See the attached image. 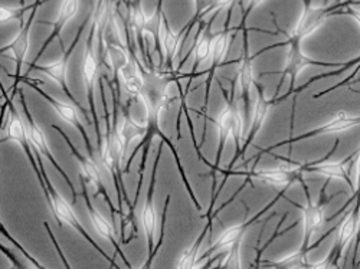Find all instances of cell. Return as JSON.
<instances>
[{
  "instance_id": "cell-1",
  "label": "cell",
  "mask_w": 360,
  "mask_h": 269,
  "mask_svg": "<svg viewBox=\"0 0 360 269\" xmlns=\"http://www.w3.org/2000/svg\"><path fill=\"white\" fill-rule=\"evenodd\" d=\"M100 89H101V101H103V108H104V122H105V134L103 138V147L100 150L101 155V162L104 167L108 170L111 174V178L114 182V188L117 190V197H118V211L120 215L123 214V207H124V200L126 204L130 207L131 202L127 196L124 181H123V162H124V148L122 138H120L118 134V122H117V114H118V103L112 100L114 104V111L112 115L110 114L107 98L104 94V85H103V77L100 82Z\"/></svg>"
},
{
  "instance_id": "cell-2",
  "label": "cell",
  "mask_w": 360,
  "mask_h": 269,
  "mask_svg": "<svg viewBox=\"0 0 360 269\" xmlns=\"http://www.w3.org/2000/svg\"><path fill=\"white\" fill-rule=\"evenodd\" d=\"M35 156H37V160H38V164H39L42 177H44V181H45V186H46V192H44V195H46V202H48V204H49V207H51V212H52L53 218L56 219L58 225L63 226V225L65 223V225L71 226L72 229H75V230L85 239V241H86L89 245H91L100 255H103V258L111 265V268H118L117 262H115L111 256H108V255L105 254V251L94 241V239H93L91 236L88 235V232L85 230V228L81 225L79 219L77 218L72 206L61 196V193H59V192L52 186V183H51V181H49V177H48V174H46V170H45V167H44L42 156H41L37 150H35Z\"/></svg>"
},
{
  "instance_id": "cell-3",
  "label": "cell",
  "mask_w": 360,
  "mask_h": 269,
  "mask_svg": "<svg viewBox=\"0 0 360 269\" xmlns=\"http://www.w3.org/2000/svg\"><path fill=\"white\" fill-rule=\"evenodd\" d=\"M94 41H96V31L91 27L89 29V34L85 42V51H84V58H82V78H84V86H85V96L89 107V112H91V123L96 130L97 136V147L98 152L103 147V137H101V129H100V119H98V112H97V105H96V85H97V78H98V53L96 52L94 48Z\"/></svg>"
},
{
  "instance_id": "cell-4",
  "label": "cell",
  "mask_w": 360,
  "mask_h": 269,
  "mask_svg": "<svg viewBox=\"0 0 360 269\" xmlns=\"http://www.w3.org/2000/svg\"><path fill=\"white\" fill-rule=\"evenodd\" d=\"M91 22V15H89L82 23H81V26H79V29H78V32H77V37H75V39L72 41V44H71V46L68 48V51H64V55L58 59V61H55V63H52V64H48V65H34V67H31L27 70V72H26V77H27V74H31L34 70L35 71H41L42 74H45L48 78H51L53 82H56L59 86H61V89H63V93L74 103V105L77 107V108H79V112L85 117V119L86 122L91 124V115H89L88 112H86V110L78 103V100L74 97V94L71 93V88H70V85H68V64H70V58H71V55H72V52H74V49H75V46H77V44H78V41H79V38H81V35H82V32H84V29L86 27V25Z\"/></svg>"
},
{
  "instance_id": "cell-5",
  "label": "cell",
  "mask_w": 360,
  "mask_h": 269,
  "mask_svg": "<svg viewBox=\"0 0 360 269\" xmlns=\"http://www.w3.org/2000/svg\"><path fill=\"white\" fill-rule=\"evenodd\" d=\"M51 127L65 140V143H67L68 147L71 148L72 156L77 159V162H78L79 166H81V178L86 183V186L89 185V188H93V197H97V196H103V197H104V200H105V203H107V206H108V209H110L111 218L114 219L115 215H120V211H118V209L114 207V204H112V202H111V199H110V196H108V193H107V189H105V186H104L103 177H101V171H100V169H98L97 162H96L94 159L89 157V156L81 155V153L77 150V147L74 145V143L71 141V138L67 136V133H65L61 127L56 126V124H52Z\"/></svg>"
},
{
  "instance_id": "cell-6",
  "label": "cell",
  "mask_w": 360,
  "mask_h": 269,
  "mask_svg": "<svg viewBox=\"0 0 360 269\" xmlns=\"http://www.w3.org/2000/svg\"><path fill=\"white\" fill-rule=\"evenodd\" d=\"M18 96H19V101H20V104H22V110H23V112H25L26 122H27L26 129H27L29 140H31V143H32L35 150H37L42 157H45V159L53 166V169H56L58 173L64 177L65 183L68 185V188H70V190H71V193H72V203H77V199H78L77 189H75V186L72 185L71 178L68 177V174L65 173V170H64L61 166H59L58 160L53 157V155H52V152H51V148H49V144H48V141H46V137H45V134H44L42 129H41V127L38 126V123L35 122V118L32 117L31 111H29V107H27L25 94H23V91H22L20 88H19V91H18Z\"/></svg>"
},
{
  "instance_id": "cell-7",
  "label": "cell",
  "mask_w": 360,
  "mask_h": 269,
  "mask_svg": "<svg viewBox=\"0 0 360 269\" xmlns=\"http://www.w3.org/2000/svg\"><path fill=\"white\" fill-rule=\"evenodd\" d=\"M42 5H44L42 0H35L32 12H31V15H29V18L26 19L25 23L22 22V26H20V29H19L18 35H16L8 45H5L4 48H0V55L9 53V55H12L13 61H15V67H16V68H15V74L11 75V74L6 72L8 77L13 79V82H15L16 79H19L20 75H22V74H20V70H22V65H23V63H25V59H26V55H27V52H29V45H31V29H32V26H34V23H35L37 12H38V9H39Z\"/></svg>"
},
{
  "instance_id": "cell-8",
  "label": "cell",
  "mask_w": 360,
  "mask_h": 269,
  "mask_svg": "<svg viewBox=\"0 0 360 269\" xmlns=\"http://www.w3.org/2000/svg\"><path fill=\"white\" fill-rule=\"evenodd\" d=\"M81 195H82V197H84V200H85L86 212H88L89 219H91V222H93L94 229L97 230V233L114 247L115 254L123 258V261L126 262L127 268H131V263L127 261V258H126V255L123 254L122 248H120V244H118V241H117V233H115L112 225L97 211V209L94 207V204L91 203V199H89V193H88V186H86V183L82 181V178H81Z\"/></svg>"
},
{
  "instance_id": "cell-9",
  "label": "cell",
  "mask_w": 360,
  "mask_h": 269,
  "mask_svg": "<svg viewBox=\"0 0 360 269\" xmlns=\"http://www.w3.org/2000/svg\"><path fill=\"white\" fill-rule=\"evenodd\" d=\"M159 157L155 163V170L152 174V181H150L146 203L143 206V212H141V225L146 233L147 239V245H148V261L146 262L144 266H150L152 263V259L155 256V236H156V229H158V214H156V207L153 203V195H155V183H156V167H158Z\"/></svg>"
},
{
  "instance_id": "cell-10",
  "label": "cell",
  "mask_w": 360,
  "mask_h": 269,
  "mask_svg": "<svg viewBox=\"0 0 360 269\" xmlns=\"http://www.w3.org/2000/svg\"><path fill=\"white\" fill-rule=\"evenodd\" d=\"M327 11L323 5H314L310 4L304 13L300 18L297 26L294 27L292 31V39L295 42H300L302 39L313 35L316 31L326 23L327 20Z\"/></svg>"
},
{
  "instance_id": "cell-11",
  "label": "cell",
  "mask_w": 360,
  "mask_h": 269,
  "mask_svg": "<svg viewBox=\"0 0 360 269\" xmlns=\"http://www.w3.org/2000/svg\"><path fill=\"white\" fill-rule=\"evenodd\" d=\"M79 11V0H63L61 2V6H59V11H58V16L56 19L51 23L53 27H52V32L49 35V38L42 44V48L39 49L38 55L35 56L34 63L29 65V67H34L37 65V63L41 59V56L44 55V52L49 48V45L59 38V35H61L63 29L65 27V25H68V22H71L77 13Z\"/></svg>"
},
{
  "instance_id": "cell-12",
  "label": "cell",
  "mask_w": 360,
  "mask_h": 269,
  "mask_svg": "<svg viewBox=\"0 0 360 269\" xmlns=\"http://www.w3.org/2000/svg\"><path fill=\"white\" fill-rule=\"evenodd\" d=\"M303 232H304V245L303 248L307 249L310 247V241L313 235L323 226L326 221L324 206L316 203H307L303 207Z\"/></svg>"
},
{
  "instance_id": "cell-13",
  "label": "cell",
  "mask_w": 360,
  "mask_h": 269,
  "mask_svg": "<svg viewBox=\"0 0 360 269\" xmlns=\"http://www.w3.org/2000/svg\"><path fill=\"white\" fill-rule=\"evenodd\" d=\"M129 25L133 32V37L137 42L139 49L143 52L144 58H146V38H144V32L147 27V22L148 18L146 16L143 6H141V0H133L129 5Z\"/></svg>"
},
{
  "instance_id": "cell-14",
  "label": "cell",
  "mask_w": 360,
  "mask_h": 269,
  "mask_svg": "<svg viewBox=\"0 0 360 269\" xmlns=\"http://www.w3.org/2000/svg\"><path fill=\"white\" fill-rule=\"evenodd\" d=\"M360 225V206L353 209V211L342 221L339 230H338V239H336V245L339 248V255L343 258L350 242L353 241V237L359 229Z\"/></svg>"
},
{
  "instance_id": "cell-15",
  "label": "cell",
  "mask_w": 360,
  "mask_h": 269,
  "mask_svg": "<svg viewBox=\"0 0 360 269\" xmlns=\"http://www.w3.org/2000/svg\"><path fill=\"white\" fill-rule=\"evenodd\" d=\"M133 101H134V98H131L127 103V105L124 107V111H123V117H124L123 124H122V127L118 129V134H120V138H122L124 153H127L130 144L134 140L143 138L146 136V131H147V127L136 123L134 119H133V117H131V114H130V105H131Z\"/></svg>"
},
{
  "instance_id": "cell-16",
  "label": "cell",
  "mask_w": 360,
  "mask_h": 269,
  "mask_svg": "<svg viewBox=\"0 0 360 269\" xmlns=\"http://www.w3.org/2000/svg\"><path fill=\"white\" fill-rule=\"evenodd\" d=\"M357 124H360L359 117L349 115L345 111H338L327 119L326 124H323L319 130H316L314 134H338V133L350 130Z\"/></svg>"
},
{
  "instance_id": "cell-17",
  "label": "cell",
  "mask_w": 360,
  "mask_h": 269,
  "mask_svg": "<svg viewBox=\"0 0 360 269\" xmlns=\"http://www.w3.org/2000/svg\"><path fill=\"white\" fill-rule=\"evenodd\" d=\"M245 230H247L245 225H233V226L226 228L214 242V245L207 249V252H205V255L209 256L214 252H221L225 249L228 251L236 242H241L243 236L245 235Z\"/></svg>"
},
{
  "instance_id": "cell-18",
  "label": "cell",
  "mask_w": 360,
  "mask_h": 269,
  "mask_svg": "<svg viewBox=\"0 0 360 269\" xmlns=\"http://www.w3.org/2000/svg\"><path fill=\"white\" fill-rule=\"evenodd\" d=\"M310 64H311L310 59L303 53L302 49H300L298 42H294L290 46L287 58H285V67H284L285 74L291 79H295Z\"/></svg>"
},
{
  "instance_id": "cell-19",
  "label": "cell",
  "mask_w": 360,
  "mask_h": 269,
  "mask_svg": "<svg viewBox=\"0 0 360 269\" xmlns=\"http://www.w3.org/2000/svg\"><path fill=\"white\" fill-rule=\"evenodd\" d=\"M235 108H236V100L226 104V107L219 112V115L217 118V129H218V136H219V150H222L228 138L232 137Z\"/></svg>"
},
{
  "instance_id": "cell-20",
  "label": "cell",
  "mask_w": 360,
  "mask_h": 269,
  "mask_svg": "<svg viewBox=\"0 0 360 269\" xmlns=\"http://www.w3.org/2000/svg\"><path fill=\"white\" fill-rule=\"evenodd\" d=\"M310 170L320 173L328 178H335V181H346L347 178V166L343 162L338 160H326L310 166Z\"/></svg>"
},
{
  "instance_id": "cell-21",
  "label": "cell",
  "mask_w": 360,
  "mask_h": 269,
  "mask_svg": "<svg viewBox=\"0 0 360 269\" xmlns=\"http://www.w3.org/2000/svg\"><path fill=\"white\" fill-rule=\"evenodd\" d=\"M255 82V74L252 64L248 61V59H243L241 64L238 67L236 72V91L239 96L248 94L251 91V88L254 86Z\"/></svg>"
},
{
  "instance_id": "cell-22",
  "label": "cell",
  "mask_w": 360,
  "mask_h": 269,
  "mask_svg": "<svg viewBox=\"0 0 360 269\" xmlns=\"http://www.w3.org/2000/svg\"><path fill=\"white\" fill-rule=\"evenodd\" d=\"M255 177L262 183H266L274 188H285L291 182V174L285 173L280 167L277 169H264L255 171Z\"/></svg>"
},
{
  "instance_id": "cell-23",
  "label": "cell",
  "mask_w": 360,
  "mask_h": 269,
  "mask_svg": "<svg viewBox=\"0 0 360 269\" xmlns=\"http://www.w3.org/2000/svg\"><path fill=\"white\" fill-rule=\"evenodd\" d=\"M269 110H271V104H269L264 97H258L252 105V111H251V136H254L255 133H258L262 126L265 124Z\"/></svg>"
},
{
  "instance_id": "cell-24",
  "label": "cell",
  "mask_w": 360,
  "mask_h": 269,
  "mask_svg": "<svg viewBox=\"0 0 360 269\" xmlns=\"http://www.w3.org/2000/svg\"><path fill=\"white\" fill-rule=\"evenodd\" d=\"M231 35L228 32H221L215 38H212V51H211V59L212 67L221 65L229 52L231 46Z\"/></svg>"
},
{
  "instance_id": "cell-25",
  "label": "cell",
  "mask_w": 360,
  "mask_h": 269,
  "mask_svg": "<svg viewBox=\"0 0 360 269\" xmlns=\"http://www.w3.org/2000/svg\"><path fill=\"white\" fill-rule=\"evenodd\" d=\"M5 103H4V105H2V110H0V130H2V123H4V117H5V114H6V110H8V101L6 100H4ZM0 143H2V140H0ZM0 233H2L6 239H8V241L29 261V262H31L35 268H42V265L31 255V254H29L25 248H23V245L22 244H19L18 241H16V239L11 235V232L6 229V226L2 223V221H0Z\"/></svg>"
},
{
  "instance_id": "cell-26",
  "label": "cell",
  "mask_w": 360,
  "mask_h": 269,
  "mask_svg": "<svg viewBox=\"0 0 360 269\" xmlns=\"http://www.w3.org/2000/svg\"><path fill=\"white\" fill-rule=\"evenodd\" d=\"M211 51H212V38L209 37L207 32L200 31L199 37L193 45V52H195L193 72L199 65H202L206 61L209 56H211Z\"/></svg>"
},
{
  "instance_id": "cell-27",
  "label": "cell",
  "mask_w": 360,
  "mask_h": 269,
  "mask_svg": "<svg viewBox=\"0 0 360 269\" xmlns=\"http://www.w3.org/2000/svg\"><path fill=\"white\" fill-rule=\"evenodd\" d=\"M205 236V232L199 236L198 241L189 247L182 255H180L179 261L176 262V268L179 269H186V268H195L196 263H198V259H199V248H200V244H202V239Z\"/></svg>"
},
{
  "instance_id": "cell-28",
  "label": "cell",
  "mask_w": 360,
  "mask_h": 269,
  "mask_svg": "<svg viewBox=\"0 0 360 269\" xmlns=\"http://www.w3.org/2000/svg\"><path fill=\"white\" fill-rule=\"evenodd\" d=\"M34 9V4L20 8H11V6H0V23H8L12 20H22L23 22V13L27 11Z\"/></svg>"
},
{
  "instance_id": "cell-29",
  "label": "cell",
  "mask_w": 360,
  "mask_h": 269,
  "mask_svg": "<svg viewBox=\"0 0 360 269\" xmlns=\"http://www.w3.org/2000/svg\"><path fill=\"white\" fill-rule=\"evenodd\" d=\"M307 249H300L291 255H287L284 259L278 261L276 265L280 268H304L307 266Z\"/></svg>"
},
{
  "instance_id": "cell-30",
  "label": "cell",
  "mask_w": 360,
  "mask_h": 269,
  "mask_svg": "<svg viewBox=\"0 0 360 269\" xmlns=\"http://www.w3.org/2000/svg\"><path fill=\"white\" fill-rule=\"evenodd\" d=\"M222 268H241V242H236L228 249V254L221 263Z\"/></svg>"
},
{
  "instance_id": "cell-31",
  "label": "cell",
  "mask_w": 360,
  "mask_h": 269,
  "mask_svg": "<svg viewBox=\"0 0 360 269\" xmlns=\"http://www.w3.org/2000/svg\"><path fill=\"white\" fill-rule=\"evenodd\" d=\"M44 228L48 230V233H49V236H51V239H52V242H53V247H55V249H58V252H59V255H61V259L64 261V265H65V268H71V265H70V262L65 259V256H64V252L59 249V245H58V242H56V239L53 237V233H52V230H51V228H49V225L46 223V222H44Z\"/></svg>"
},
{
  "instance_id": "cell-32",
  "label": "cell",
  "mask_w": 360,
  "mask_h": 269,
  "mask_svg": "<svg viewBox=\"0 0 360 269\" xmlns=\"http://www.w3.org/2000/svg\"><path fill=\"white\" fill-rule=\"evenodd\" d=\"M278 167H280L281 170H284L285 173L291 174V176L297 174V173L300 171V169H302L297 163H291V162H281V163L278 164Z\"/></svg>"
},
{
  "instance_id": "cell-33",
  "label": "cell",
  "mask_w": 360,
  "mask_h": 269,
  "mask_svg": "<svg viewBox=\"0 0 360 269\" xmlns=\"http://www.w3.org/2000/svg\"><path fill=\"white\" fill-rule=\"evenodd\" d=\"M232 4H233V0H212L211 11H209L207 13H211V12H218V11H221V9L229 8Z\"/></svg>"
},
{
  "instance_id": "cell-34",
  "label": "cell",
  "mask_w": 360,
  "mask_h": 269,
  "mask_svg": "<svg viewBox=\"0 0 360 269\" xmlns=\"http://www.w3.org/2000/svg\"><path fill=\"white\" fill-rule=\"evenodd\" d=\"M0 252H2V254L11 261V263L13 265V268H22V265H20L19 259L15 256V254L11 252V251H9L6 247H4L2 244H0Z\"/></svg>"
},
{
  "instance_id": "cell-35",
  "label": "cell",
  "mask_w": 360,
  "mask_h": 269,
  "mask_svg": "<svg viewBox=\"0 0 360 269\" xmlns=\"http://www.w3.org/2000/svg\"><path fill=\"white\" fill-rule=\"evenodd\" d=\"M354 177H356V182H354V188L359 189L360 188V152L357 155V159H356V164H354Z\"/></svg>"
},
{
  "instance_id": "cell-36",
  "label": "cell",
  "mask_w": 360,
  "mask_h": 269,
  "mask_svg": "<svg viewBox=\"0 0 360 269\" xmlns=\"http://www.w3.org/2000/svg\"><path fill=\"white\" fill-rule=\"evenodd\" d=\"M332 266H333V263H332V261H330V259H326V261L314 265V268H332Z\"/></svg>"
},
{
  "instance_id": "cell-37",
  "label": "cell",
  "mask_w": 360,
  "mask_h": 269,
  "mask_svg": "<svg viewBox=\"0 0 360 269\" xmlns=\"http://www.w3.org/2000/svg\"><path fill=\"white\" fill-rule=\"evenodd\" d=\"M250 2H251L252 6H258V5H261L264 2V0H250Z\"/></svg>"
},
{
  "instance_id": "cell-38",
  "label": "cell",
  "mask_w": 360,
  "mask_h": 269,
  "mask_svg": "<svg viewBox=\"0 0 360 269\" xmlns=\"http://www.w3.org/2000/svg\"><path fill=\"white\" fill-rule=\"evenodd\" d=\"M353 16H354V19L360 23V12H354V13H353Z\"/></svg>"
}]
</instances>
